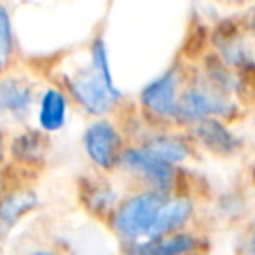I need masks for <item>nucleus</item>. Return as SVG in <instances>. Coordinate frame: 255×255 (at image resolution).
Instances as JSON below:
<instances>
[{"instance_id":"1","label":"nucleus","mask_w":255,"mask_h":255,"mask_svg":"<svg viewBox=\"0 0 255 255\" xmlns=\"http://www.w3.org/2000/svg\"><path fill=\"white\" fill-rule=\"evenodd\" d=\"M194 217V203L177 191L142 187L119 199L107 219L109 229L129 250L175 231L187 229Z\"/></svg>"},{"instance_id":"2","label":"nucleus","mask_w":255,"mask_h":255,"mask_svg":"<svg viewBox=\"0 0 255 255\" xmlns=\"http://www.w3.org/2000/svg\"><path fill=\"white\" fill-rule=\"evenodd\" d=\"M238 107L233 96L224 95L212 86L201 74L192 79H185L178 100L177 126H192L206 117L229 119L236 114Z\"/></svg>"},{"instance_id":"3","label":"nucleus","mask_w":255,"mask_h":255,"mask_svg":"<svg viewBox=\"0 0 255 255\" xmlns=\"http://www.w3.org/2000/svg\"><path fill=\"white\" fill-rule=\"evenodd\" d=\"M185 79L187 74H184L178 67H171L142 89L138 102L143 116L150 123H156L159 126L177 124L178 100Z\"/></svg>"},{"instance_id":"4","label":"nucleus","mask_w":255,"mask_h":255,"mask_svg":"<svg viewBox=\"0 0 255 255\" xmlns=\"http://www.w3.org/2000/svg\"><path fill=\"white\" fill-rule=\"evenodd\" d=\"M117 170L131 175L143 187L157 191H177V164L150 152L140 143L124 147Z\"/></svg>"},{"instance_id":"5","label":"nucleus","mask_w":255,"mask_h":255,"mask_svg":"<svg viewBox=\"0 0 255 255\" xmlns=\"http://www.w3.org/2000/svg\"><path fill=\"white\" fill-rule=\"evenodd\" d=\"M63 86L65 88L61 89L67 93L68 100L75 102L88 116L93 117H103L114 112L121 102V96L114 95L107 88L93 65L67 75Z\"/></svg>"},{"instance_id":"6","label":"nucleus","mask_w":255,"mask_h":255,"mask_svg":"<svg viewBox=\"0 0 255 255\" xmlns=\"http://www.w3.org/2000/svg\"><path fill=\"white\" fill-rule=\"evenodd\" d=\"M86 156L103 173H110L119 168L124 147L128 145L119 126L109 119H96L86 128L82 136Z\"/></svg>"},{"instance_id":"7","label":"nucleus","mask_w":255,"mask_h":255,"mask_svg":"<svg viewBox=\"0 0 255 255\" xmlns=\"http://www.w3.org/2000/svg\"><path fill=\"white\" fill-rule=\"evenodd\" d=\"M37 100L35 84L26 75L4 72L0 75V119L23 123Z\"/></svg>"},{"instance_id":"8","label":"nucleus","mask_w":255,"mask_h":255,"mask_svg":"<svg viewBox=\"0 0 255 255\" xmlns=\"http://www.w3.org/2000/svg\"><path fill=\"white\" fill-rule=\"evenodd\" d=\"M189 128L194 143L213 156L229 157L236 154L241 147V140L226 126L224 119L219 117H206Z\"/></svg>"},{"instance_id":"9","label":"nucleus","mask_w":255,"mask_h":255,"mask_svg":"<svg viewBox=\"0 0 255 255\" xmlns=\"http://www.w3.org/2000/svg\"><path fill=\"white\" fill-rule=\"evenodd\" d=\"M39 206V196L28 185L2 189L0 192V238H5L16 224Z\"/></svg>"},{"instance_id":"10","label":"nucleus","mask_w":255,"mask_h":255,"mask_svg":"<svg viewBox=\"0 0 255 255\" xmlns=\"http://www.w3.org/2000/svg\"><path fill=\"white\" fill-rule=\"evenodd\" d=\"M208 241L192 231L182 229L170 233L166 236H161L157 240L147 241V243L136 245L126 250V254H138V255H178V254H199L208 250L205 245Z\"/></svg>"},{"instance_id":"11","label":"nucleus","mask_w":255,"mask_h":255,"mask_svg":"<svg viewBox=\"0 0 255 255\" xmlns=\"http://www.w3.org/2000/svg\"><path fill=\"white\" fill-rule=\"evenodd\" d=\"M49 138L42 129H25L9 142L7 154L18 166L25 170H39L47 159Z\"/></svg>"},{"instance_id":"12","label":"nucleus","mask_w":255,"mask_h":255,"mask_svg":"<svg viewBox=\"0 0 255 255\" xmlns=\"http://www.w3.org/2000/svg\"><path fill=\"white\" fill-rule=\"evenodd\" d=\"M79 198L89 215L105 222L121 199L116 189L102 177L86 178L79 187Z\"/></svg>"},{"instance_id":"13","label":"nucleus","mask_w":255,"mask_h":255,"mask_svg":"<svg viewBox=\"0 0 255 255\" xmlns=\"http://www.w3.org/2000/svg\"><path fill=\"white\" fill-rule=\"evenodd\" d=\"M140 145H143L145 149H149L150 152L157 154L163 159L170 161L173 164H180L184 161L191 159L194 156V140H187L182 135H175V133H166V131H156L152 135L145 136L140 142Z\"/></svg>"},{"instance_id":"14","label":"nucleus","mask_w":255,"mask_h":255,"mask_svg":"<svg viewBox=\"0 0 255 255\" xmlns=\"http://www.w3.org/2000/svg\"><path fill=\"white\" fill-rule=\"evenodd\" d=\"M68 96L60 88H47L40 95L37 107V123L46 133L60 131L67 123Z\"/></svg>"},{"instance_id":"15","label":"nucleus","mask_w":255,"mask_h":255,"mask_svg":"<svg viewBox=\"0 0 255 255\" xmlns=\"http://www.w3.org/2000/svg\"><path fill=\"white\" fill-rule=\"evenodd\" d=\"M16 40L11 12L0 2V75L7 72L14 60Z\"/></svg>"},{"instance_id":"16","label":"nucleus","mask_w":255,"mask_h":255,"mask_svg":"<svg viewBox=\"0 0 255 255\" xmlns=\"http://www.w3.org/2000/svg\"><path fill=\"white\" fill-rule=\"evenodd\" d=\"M91 65L98 75L102 77V81L105 82V86L114 93V95L121 96L123 98V93L117 89L116 82H114V75L112 70H110V63H109V53H107V46H105V40L102 37L93 40L91 44Z\"/></svg>"},{"instance_id":"17","label":"nucleus","mask_w":255,"mask_h":255,"mask_svg":"<svg viewBox=\"0 0 255 255\" xmlns=\"http://www.w3.org/2000/svg\"><path fill=\"white\" fill-rule=\"evenodd\" d=\"M238 25L241 26L245 33L255 37V2L252 5H248L247 11L241 14V18L238 19Z\"/></svg>"},{"instance_id":"18","label":"nucleus","mask_w":255,"mask_h":255,"mask_svg":"<svg viewBox=\"0 0 255 255\" xmlns=\"http://www.w3.org/2000/svg\"><path fill=\"white\" fill-rule=\"evenodd\" d=\"M217 4L224 5V7H233V9H243L248 7L255 2V0H213Z\"/></svg>"},{"instance_id":"19","label":"nucleus","mask_w":255,"mask_h":255,"mask_svg":"<svg viewBox=\"0 0 255 255\" xmlns=\"http://www.w3.org/2000/svg\"><path fill=\"white\" fill-rule=\"evenodd\" d=\"M7 138H5V131L2 124H0V168L4 166L5 159H7Z\"/></svg>"},{"instance_id":"20","label":"nucleus","mask_w":255,"mask_h":255,"mask_svg":"<svg viewBox=\"0 0 255 255\" xmlns=\"http://www.w3.org/2000/svg\"><path fill=\"white\" fill-rule=\"evenodd\" d=\"M245 250L250 252V254H255V220L250 226V229H248L247 236H245Z\"/></svg>"},{"instance_id":"21","label":"nucleus","mask_w":255,"mask_h":255,"mask_svg":"<svg viewBox=\"0 0 255 255\" xmlns=\"http://www.w3.org/2000/svg\"><path fill=\"white\" fill-rule=\"evenodd\" d=\"M2 189H4V182H2V175H0V192H2Z\"/></svg>"}]
</instances>
